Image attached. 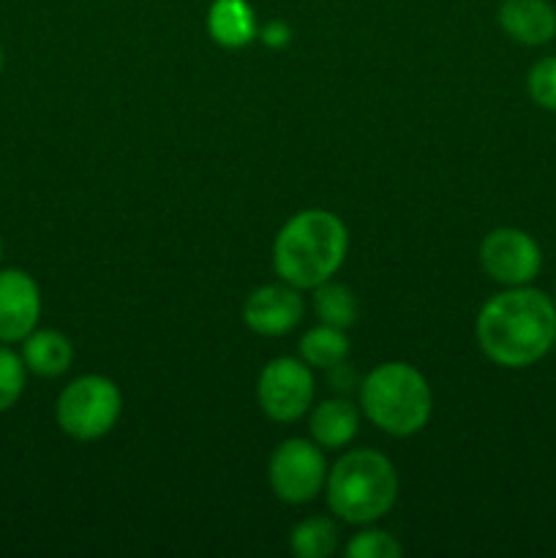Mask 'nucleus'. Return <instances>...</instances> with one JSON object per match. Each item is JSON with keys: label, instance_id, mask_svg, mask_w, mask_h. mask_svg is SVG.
Returning a JSON list of instances; mask_svg holds the SVG:
<instances>
[{"label": "nucleus", "instance_id": "obj_4", "mask_svg": "<svg viewBox=\"0 0 556 558\" xmlns=\"http://www.w3.org/2000/svg\"><path fill=\"white\" fill-rule=\"evenodd\" d=\"M360 407L382 434L407 439L428 425L434 396L418 368L409 363H385L363 379Z\"/></svg>", "mask_w": 556, "mask_h": 558}, {"label": "nucleus", "instance_id": "obj_20", "mask_svg": "<svg viewBox=\"0 0 556 558\" xmlns=\"http://www.w3.org/2000/svg\"><path fill=\"white\" fill-rule=\"evenodd\" d=\"M401 554V543L379 529H365V532L354 534L347 545L349 558H398Z\"/></svg>", "mask_w": 556, "mask_h": 558}, {"label": "nucleus", "instance_id": "obj_3", "mask_svg": "<svg viewBox=\"0 0 556 558\" xmlns=\"http://www.w3.org/2000/svg\"><path fill=\"white\" fill-rule=\"evenodd\" d=\"M327 507L352 526H365L392 510L398 499V474L387 456L376 450H352L327 472Z\"/></svg>", "mask_w": 556, "mask_h": 558}, {"label": "nucleus", "instance_id": "obj_16", "mask_svg": "<svg viewBox=\"0 0 556 558\" xmlns=\"http://www.w3.org/2000/svg\"><path fill=\"white\" fill-rule=\"evenodd\" d=\"M314 314L322 325L349 330L358 322V300H354L352 289L330 278L314 289Z\"/></svg>", "mask_w": 556, "mask_h": 558}, {"label": "nucleus", "instance_id": "obj_12", "mask_svg": "<svg viewBox=\"0 0 556 558\" xmlns=\"http://www.w3.org/2000/svg\"><path fill=\"white\" fill-rule=\"evenodd\" d=\"M311 436L322 450H341L352 445L360 428V409L347 398H330L316 403L309 420Z\"/></svg>", "mask_w": 556, "mask_h": 558}, {"label": "nucleus", "instance_id": "obj_18", "mask_svg": "<svg viewBox=\"0 0 556 558\" xmlns=\"http://www.w3.org/2000/svg\"><path fill=\"white\" fill-rule=\"evenodd\" d=\"M25 360L11 349L0 347V414L9 412L25 392Z\"/></svg>", "mask_w": 556, "mask_h": 558}, {"label": "nucleus", "instance_id": "obj_22", "mask_svg": "<svg viewBox=\"0 0 556 558\" xmlns=\"http://www.w3.org/2000/svg\"><path fill=\"white\" fill-rule=\"evenodd\" d=\"M0 71H3V47H0Z\"/></svg>", "mask_w": 556, "mask_h": 558}, {"label": "nucleus", "instance_id": "obj_7", "mask_svg": "<svg viewBox=\"0 0 556 558\" xmlns=\"http://www.w3.org/2000/svg\"><path fill=\"white\" fill-rule=\"evenodd\" d=\"M256 401L273 423H298L314 407L311 365L294 357H276L262 368Z\"/></svg>", "mask_w": 556, "mask_h": 558}, {"label": "nucleus", "instance_id": "obj_11", "mask_svg": "<svg viewBox=\"0 0 556 558\" xmlns=\"http://www.w3.org/2000/svg\"><path fill=\"white\" fill-rule=\"evenodd\" d=\"M499 25L523 47H543L556 38V9L548 0H501Z\"/></svg>", "mask_w": 556, "mask_h": 558}, {"label": "nucleus", "instance_id": "obj_6", "mask_svg": "<svg viewBox=\"0 0 556 558\" xmlns=\"http://www.w3.org/2000/svg\"><path fill=\"white\" fill-rule=\"evenodd\" d=\"M273 494L287 505H309L327 483V461L316 441L287 439L276 447L267 466Z\"/></svg>", "mask_w": 556, "mask_h": 558}, {"label": "nucleus", "instance_id": "obj_24", "mask_svg": "<svg viewBox=\"0 0 556 558\" xmlns=\"http://www.w3.org/2000/svg\"><path fill=\"white\" fill-rule=\"evenodd\" d=\"M554 303H556V292H554Z\"/></svg>", "mask_w": 556, "mask_h": 558}, {"label": "nucleus", "instance_id": "obj_14", "mask_svg": "<svg viewBox=\"0 0 556 558\" xmlns=\"http://www.w3.org/2000/svg\"><path fill=\"white\" fill-rule=\"evenodd\" d=\"M22 360H25V368L33 371L36 376L55 379V376L65 374L71 368L74 347L58 330H33L22 341Z\"/></svg>", "mask_w": 556, "mask_h": 558}, {"label": "nucleus", "instance_id": "obj_2", "mask_svg": "<svg viewBox=\"0 0 556 558\" xmlns=\"http://www.w3.org/2000/svg\"><path fill=\"white\" fill-rule=\"evenodd\" d=\"M349 232L330 210H303L289 218L273 243V270L294 289H316L341 270Z\"/></svg>", "mask_w": 556, "mask_h": 558}, {"label": "nucleus", "instance_id": "obj_17", "mask_svg": "<svg viewBox=\"0 0 556 558\" xmlns=\"http://www.w3.org/2000/svg\"><path fill=\"white\" fill-rule=\"evenodd\" d=\"M338 532L336 523L325 515H314L300 521L289 534V548L300 558H327L336 554Z\"/></svg>", "mask_w": 556, "mask_h": 558}, {"label": "nucleus", "instance_id": "obj_1", "mask_svg": "<svg viewBox=\"0 0 556 558\" xmlns=\"http://www.w3.org/2000/svg\"><path fill=\"white\" fill-rule=\"evenodd\" d=\"M480 352L499 368H529L556 347V303L532 287H507L474 319Z\"/></svg>", "mask_w": 556, "mask_h": 558}, {"label": "nucleus", "instance_id": "obj_9", "mask_svg": "<svg viewBox=\"0 0 556 558\" xmlns=\"http://www.w3.org/2000/svg\"><path fill=\"white\" fill-rule=\"evenodd\" d=\"M303 319V298L300 289L283 283H265L254 289L243 303V322L251 332L278 338L292 332Z\"/></svg>", "mask_w": 556, "mask_h": 558}, {"label": "nucleus", "instance_id": "obj_19", "mask_svg": "<svg viewBox=\"0 0 556 558\" xmlns=\"http://www.w3.org/2000/svg\"><path fill=\"white\" fill-rule=\"evenodd\" d=\"M527 90L540 109L556 114V58H543L529 69Z\"/></svg>", "mask_w": 556, "mask_h": 558}, {"label": "nucleus", "instance_id": "obj_8", "mask_svg": "<svg viewBox=\"0 0 556 558\" xmlns=\"http://www.w3.org/2000/svg\"><path fill=\"white\" fill-rule=\"evenodd\" d=\"M480 265L501 287H529L540 276L543 251L537 240L516 227H499L480 243Z\"/></svg>", "mask_w": 556, "mask_h": 558}, {"label": "nucleus", "instance_id": "obj_23", "mask_svg": "<svg viewBox=\"0 0 556 558\" xmlns=\"http://www.w3.org/2000/svg\"><path fill=\"white\" fill-rule=\"evenodd\" d=\"M0 256H3V240H0Z\"/></svg>", "mask_w": 556, "mask_h": 558}, {"label": "nucleus", "instance_id": "obj_10", "mask_svg": "<svg viewBox=\"0 0 556 558\" xmlns=\"http://www.w3.org/2000/svg\"><path fill=\"white\" fill-rule=\"evenodd\" d=\"M41 316V292L25 270H0V343L25 341Z\"/></svg>", "mask_w": 556, "mask_h": 558}, {"label": "nucleus", "instance_id": "obj_13", "mask_svg": "<svg viewBox=\"0 0 556 558\" xmlns=\"http://www.w3.org/2000/svg\"><path fill=\"white\" fill-rule=\"evenodd\" d=\"M207 33L223 49H243L259 36L256 14L249 0H213L207 11Z\"/></svg>", "mask_w": 556, "mask_h": 558}, {"label": "nucleus", "instance_id": "obj_15", "mask_svg": "<svg viewBox=\"0 0 556 558\" xmlns=\"http://www.w3.org/2000/svg\"><path fill=\"white\" fill-rule=\"evenodd\" d=\"M300 349V360L311 368H322V371H333L349 357V338L347 330L341 327H330L322 325L314 327V330L305 332L298 343Z\"/></svg>", "mask_w": 556, "mask_h": 558}, {"label": "nucleus", "instance_id": "obj_5", "mask_svg": "<svg viewBox=\"0 0 556 558\" xmlns=\"http://www.w3.org/2000/svg\"><path fill=\"white\" fill-rule=\"evenodd\" d=\"M123 414V396L112 379L87 374L63 387L55 403L60 430L76 441L104 439Z\"/></svg>", "mask_w": 556, "mask_h": 558}, {"label": "nucleus", "instance_id": "obj_21", "mask_svg": "<svg viewBox=\"0 0 556 558\" xmlns=\"http://www.w3.org/2000/svg\"><path fill=\"white\" fill-rule=\"evenodd\" d=\"M259 38H262V41L267 44V47L281 49V47H287L289 41H292V31H289L287 22L273 20V22H267L265 27H262V31H259Z\"/></svg>", "mask_w": 556, "mask_h": 558}]
</instances>
